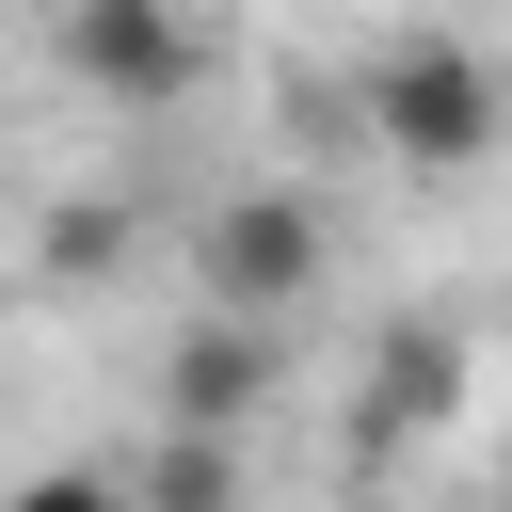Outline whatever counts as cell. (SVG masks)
Segmentation results:
<instances>
[{"label": "cell", "mask_w": 512, "mask_h": 512, "mask_svg": "<svg viewBox=\"0 0 512 512\" xmlns=\"http://www.w3.org/2000/svg\"><path fill=\"white\" fill-rule=\"evenodd\" d=\"M448 400H464V336H448V320H400L384 368H368V432H432Z\"/></svg>", "instance_id": "5"}, {"label": "cell", "mask_w": 512, "mask_h": 512, "mask_svg": "<svg viewBox=\"0 0 512 512\" xmlns=\"http://www.w3.org/2000/svg\"><path fill=\"white\" fill-rule=\"evenodd\" d=\"M256 400H272V320L192 304V336L160 352V432H256Z\"/></svg>", "instance_id": "4"}, {"label": "cell", "mask_w": 512, "mask_h": 512, "mask_svg": "<svg viewBox=\"0 0 512 512\" xmlns=\"http://www.w3.org/2000/svg\"><path fill=\"white\" fill-rule=\"evenodd\" d=\"M0 512H144V496H128L112 464H48V480H16Z\"/></svg>", "instance_id": "7"}, {"label": "cell", "mask_w": 512, "mask_h": 512, "mask_svg": "<svg viewBox=\"0 0 512 512\" xmlns=\"http://www.w3.org/2000/svg\"><path fill=\"white\" fill-rule=\"evenodd\" d=\"M48 48H64V80L112 96V112H176L192 64H208V48H192V0H64Z\"/></svg>", "instance_id": "3"}, {"label": "cell", "mask_w": 512, "mask_h": 512, "mask_svg": "<svg viewBox=\"0 0 512 512\" xmlns=\"http://www.w3.org/2000/svg\"><path fill=\"white\" fill-rule=\"evenodd\" d=\"M368 128H384V160H416V176H480V160L512 144V64H496L480 32H384V48H368Z\"/></svg>", "instance_id": "1"}, {"label": "cell", "mask_w": 512, "mask_h": 512, "mask_svg": "<svg viewBox=\"0 0 512 512\" xmlns=\"http://www.w3.org/2000/svg\"><path fill=\"white\" fill-rule=\"evenodd\" d=\"M192 288H208L224 320H288V304L320 288V208H304V192H224V208L192 224Z\"/></svg>", "instance_id": "2"}, {"label": "cell", "mask_w": 512, "mask_h": 512, "mask_svg": "<svg viewBox=\"0 0 512 512\" xmlns=\"http://www.w3.org/2000/svg\"><path fill=\"white\" fill-rule=\"evenodd\" d=\"M128 496L144 512H240V432H160Z\"/></svg>", "instance_id": "6"}]
</instances>
